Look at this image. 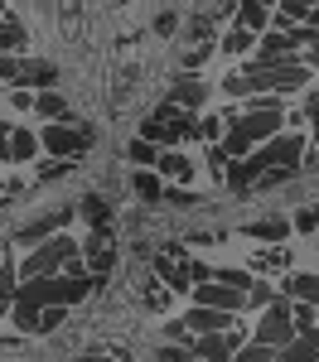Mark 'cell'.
Wrapping results in <instances>:
<instances>
[{
	"label": "cell",
	"mask_w": 319,
	"mask_h": 362,
	"mask_svg": "<svg viewBox=\"0 0 319 362\" xmlns=\"http://www.w3.org/2000/svg\"><path fill=\"white\" fill-rule=\"evenodd\" d=\"M54 271H63V276H87V256L68 232H54L49 242L29 247V256H25V276H54Z\"/></svg>",
	"instance_id": "obj_1"
},
{
	"label": "cell",
	"mask_w": 319,
	"mask_h": 362,
	"mask_svg": "<svg viewBox=\"0 0 319 362\" xmlns=\"http://www.w3.org/2000/svg\"><path fill=\"white\" fill-rule=\"evenodd\" d=\"M242 160H247V169H252V189H257V179L271 165H300V160H305V140H300V136H281V131H276L271 140H261L257 150L242 155Z\"/></svg>",
	"instance_id": "obj_2"
},
{
	"label": "cell",
	"mask_w": 319,
	"mask_h": 362,
	"mask_svg": "<svg viewBox=\"0 0 319 362\" xmlns=\"http://www.w3.org/2000/svg\"><path fill=\"white\" fill-rule=\"evenodd\" d=\"M257 338H261V343H271V348H286L290 338H295V314H290V295H286V290L266 305V319L257 324Z\"/></svg>",
	"instance_id": "obj_3"
},
{
	"label": "cell",
	"mask_w": 319,
	"mask_h": 362,
	"mask_svg": "<svg viewBox=\"0 0 319 362\" xmlns=\"http://www.w3.org/2000/svg\"><path fill=\"white\" fill-rule=\"evenodd\" d=\"M39 140H44V150H49V155H63V160H78V155L92 150V136L78 131V126H68V121H49Z\"/></svg>",
	"instance_id": "obj_4"
},
{
	"label": "cell",
	"mask_w": 319,
	"mask_h": 362,
	"mask_svg": "<svg viewBox=\"0 0 319 362\" xmlns=\"http://www.w3.org/2000/svg\"><path fill=\"white\" fill-rule=\"evenodd\" d=\"M194 305H218V309L242 314V309H252V295L237 290V285H228V280H199V285H194Z\"/></svg>",
	"instance_id": "obj_5"
},
{
	"label": "cell",
	"mask_w": 319,
	"mask_h": 362,
	"mask_svg": "<svg viewBox=\"0 0 319 362\" xmlns=\"http://www.w3.org/2000/svg\"><path fill=\"white\" fill-rule=\"evenodd\" d=\"M68 208H54V213H39V218H29L25 227H15V247H39V242H49L54 232L68 227Z\"/></svg>",
	"instance_id": "obj_6"
},
{
	"label": "cell",
	"mask_w": 319,
	"mask_h": 362,
	"mask_svg": "<svg viewBox=\"0 0 319 362\" xmlns=\"http://www.w3.org/2000/svg\"><path fill=\"white\" fill-rule=\"evenodd\" d=\"M83 256H87V271H92V276H107V271H112V261H116L112 232H107V227H97V232L83 242Z\"/></svg>",
	"instance_id": "obj_7"
},
{
	"label": "cell",
	"mask_w": 319,
	"mask_h": 362,
	"mask_svg": "<svg viewBox=\"0 0 319 362\" xmlns=\"http://www.w3.org/2000/svg\"><path fill=\"white\" fill-rule=\"evenodd\" d=\"M155 276L170 285L174 295H194V271H189V256L170 261V256H155Z\"/></svg>",
	"instance_id": "obj_8"
},
{
	"label": "cell",
	"mask_w": 319,
	"mask_h": 362,
	"mask_svg": "<svg viewBox=\"0 0 319 362\" xmlns=\"http://www.w3.org/2000/svg\"><path fill=\"white\" fill-rule=\"evenodd\" d=\"M184 324H189L194 334H218V329H232V324H237V314H232V309H218V305H199Z\"/></svg>",
	"instance_id": "obj_9"
},
{
	"label": "cell",
	"mask_w": 319,
	"mask_h": 362,
	"mask_svg": "<svg viewBox=\"0 0 319 362\" xmlns=\"http://www.w3.org/2000/svg\"><path fill=\"white\" fill-rule=\"evenodd\" d=\"M54 78H58V68L49 58H29V63H20V73H15L20 87H54Z\"/></svg>",
	"instance_id": "obj_10"
},
{
	"label": "cell",
	"mask_w": 319,
	"mask_h": 362,
	"mask_svg": "<svg viewBox=\"0 0 319 362\" xmlns=\"http://www.w3.org/2000/svg\"><path fill=\"white\" fill-rule=\"evenodd\" d=\"M237 25H247L252 34H266V29L276 25V15H271L261 0H242V5H237Z\"/></svg>",
	"instance_id": "obj_11"
},
{
	"label": "cell",
	"mask_w": 319,
	"mask_h": 362,
	"mask_svg": "<svg viewBox=\"0 0 319 362\" xmlns=\"http://www.w3.org/2000/svg\"><path fill=\"white\" fill-rule=\"evenodd\" d=\"M155 169H160L165 179H174V184H189V179H194V160L179 155V150H165V155L155 160Z\"/></svg>",
	"instance_id": "obj_12"
},
{
	"label": "cell",
	"mask_w": 319,
	"mask_h": 362,
	"mask_svg": "<svg viewBox=\"0 0 319 362\" xmlns=\"http://www.w3.org/2000/svg\"><path fill=\"white\" fill-rule=\"evenodd\" d=\"M39 150H44V140L34 136V131H25V126H15V136H10V160H15V165H29Z\"/></svg>",
	"instance_id": "obj_13"
},
{
	"label": "cell",
	"mask_w": 319,
	"mask_h": 362,
	"mask_svg": "<svg viewBox=\"0 0 319 362\" xmlns=\"http://www.w3.org/2000/svg\"><path fill=\"white\" fill-rule=\"evenodd\" d=\"M170 102H179V107H189V112H194V107L208 102V83H199V78H179L174 92H170Z\"/></svg>",
	"instance_id": "obj_14"
},
{
	"label": "cell",
	"mask_w": 319,
	"mask_h": 362,
	"mask_svg": "<svg viewBox=\"0 0 319 362\" xmlns=\"http://www.w3.org/2000/svg\"><path fill=\"white\" fill-rule=\"evenodd\" d=\"M281 290H286L290 300H310V305H319V276H310V271H300V276L290 271Z\"/></svg>",
	"instance_id": "obj_15"
},
{
	"label": "cell",
	"mask_w": 319,
	"mask_h": 362,
	"mask_svg": "<svg viewBox=\"0 0 319 362\" xmlns=\"http://www.w3.org/2000/svg\"><path fill=\"white\" fill-rule=\"evenodd\" d=\"M281 358H286V362H310V358H319V338L315 334H295L286 348H281Z\"/></svg>",
	"instance_id": "obj_16"
},
{
	"label": "cell",
	"mask_w": 319,
	"mask_h": 362,
	"mask_svg": "<svg viewBox=\"0 0 319 362\" xmlns=\"http://www.w3.org/2000/svg\"><path fill=\"white\" fill-rule=\"evenodd\" d=\"M261 34H252L247 25H232L228 34H223V54H232V58H242V54H252V44H257Z\"/></svg>",
	"instance_id": "obj_17"
},
{
	"label": "cell",
	"mask_w": 319,
	"mask_h": 362,
	"mask_svg": "<svg viewBox=\"0 0 319 362\" xmlns=\"http://www.w3.org/2000/svg\"><path fill=\"white\" fill-rule=\"evenodd\" d=\"M194 353H199V358H232L237 348L228 343V329H218V334H203L199 343H194Z\"/></svg>",
	"instance_id": "obj_18"
},
{
	"label": "cell",
	"mask_w": 319,
	"mask_h": 362,
	"mask_svg": "<svg viewBox=\"0 0 319 362\" xmlns=\"http://www.w3.org/2000/svg\"><path fill=\"white\" fill-rule=\"evenodd\" d=\"M286 266H290V251L281 247V242H271L266 251L252 256V271H286Z\"/></svg>",
	"instance_id": "obj_19"
},
{
	"label": "cell",
	"mask_w": 319,
	"mask_h": 362,
	"mask_svg": "<svg viewBox=\"0 0 319 362\" xmlns=\"http://www.w3.org/2000/svg\"><path fill=\"white\" fill-rule=\"evenodd\" d=\"M34 112L49 116V121H68V102H63L58 92H49V87H44V92L34 97Z\"/></svg>",
	"instance_id": "obj_20"
},
{
	"label": "cell",
	"mask_w": 319,
	"mask_h": 362,
	"mask_svg": "<svg viewBox=\"0 0 319 362\" xmlns=\"http://www.w3.org/2000/svg\"><path fill=\"white\" fill-rule=\"evenodd\" d=\"M247 232H252V237H261V242H286L290 223H286V218H261V223H252Z\"/></svg>",
	"instance_id": "obj_21"
},
{
	"label": "cell",
	"mask_w": 319,
	"mask_h": 362,
	"mask_svg": "<svg viewBox=\"0 0 319 362\" xmlns=\"http://www.w3.org/2000/svg\"><path fill=\"white\" fill-rule=\"evenodd\" d=\"M319 305H310V300H290V314H295V334H315V324H319Z\"/></svg>",
	"instance_id": "obj_22"
},
{
	"label": "cell",
	"mask_w": 319,
	"mask_h": 362,
	"mask_svg": "<svg viewBox=\"0 0 319 362\" xmlns=\"http://www.w3.org/2000/svg\"><path fill=\"white\" fill-rule=\"evenodd\" d=\"M20 44H25V25L5 15V20H0V54H10V49H20Z\"/></svg>",
	"instance_id": "obj_23"
},
{
	"label": "cell",
	"mask_w": 319,
	"mask_h": 362,
	"mask_svg": "<svg viewBox=\"0 0 319 362\" xmlns=\"http://www.w3.org/2000/svg\"><path fill=\"white\" fill-rule=\"evenodd\" d=\"M295 169H300V165H271L257 179V189H281V184H290V179H295Z\"/></svg>",
	"instance_id": "obj_24"
},
{
	"label": "cell",
	"mask_w": 319,
	"mask_h": 362,
	"mask_svg": "<svg viewBox=\"0 0 319 362\" xmlns=\"http://www.w3.org/2000/svg\"><path fill=\"white\" fill-rule=\"evenodd\" d=\"M63 309L68 305H44L39 309V329H34V334H54L58 324H63Z\"/></svg>",
	"instance_id": "obj_25"
},
{
	"label": "cell",
	"mask_w": 319,
	"mask_h": 362,
	"mask_svg": "<svg viewBox=\"0 0 319 362\" xmlns=\"http://www.w3.org/2000/svg\"><path fill=\"white\" fill-rule=\"evenodd\" d=\"M83 213H87V223H92V227H107V218H112V208H107L102 198H87Z\"/></svg>",
	"instance_id": "obj_26"
},
{
	"label": "cell",
	"mask_w": 319,
	"mask_h": 362,
	"mask_svg": "<svg viewBox=\"0 0 319 362\" xmlns=\"http://www.w3.org/2000/svg\"><path fill=\"white\" fill-rule=\"evenodd\" d=\"M145 309H155V314H160V309H170V285H165V280L145 290Z\"/></svg>",
	"instance_id": "obj_27"
},
{
	"label": "cell",
	"mask_w": 319,
	"mask_h": 362,
	"mask_svg": "<svg viewBox=\"0 0 319 362\" xmlns=\"http://www.w3.org/2000/svg\"><path fill=\"white\" fill-rule=\"evenodd\" d=\"M131 160H136V165H155L160 155H155V145L141 136V140H131Z\"/></svg>",
	"instance_id": "obj_28"
},
{
	"label": "cell",
	"mask_w": 319,
	"mask_h": 362,
	"mask_svg": "<svg viewBox=\"0 0 319 362\" xmlns=\"http://www.w3.org/2000/svg\"><path fill=\"white\" fill-rule=\"evenodd\" d=\"M242 358H247V362H266V358H276V348L257 338V343H242Z\"/></svg>",
	"instance_id": "obj_29"
},
{
	"label": "cell",
	"mask_w": 319,
	"mask_h": 362,
	"mask_svg": "<svg viewBox=\"0 0 319 362\" xmlns=\"http://www.w3.org/2000/svg\"><path fill=\"white\" fill-rule=\"evenodd\" d=\"M223 87H228L232 97H252V73H232Z\"/></svg>",
	"instance_id": "obj_30"
},
{
	"label": "cell",
	"mask_w": 319,
	"mask_h": 362,
	"mask_svg": "<svg viewBox=\"0 0 319 362\" xmlns=\"http://www.w3.org/2000/svg\"><path fill=\"white\" fill-rule=\"evenodd\" d=\"M247 295H252V309H266V305H271V300H276V290H271V285H266V280H257V285H252V290H247Z\"/></svg>",
	"instance_id": "obj_31"
},
{
	"label": "cell",
	"mask_w": 319,
	"mask_h": 362,
	"mask_svg": "<svg viewBox=\"0 0 319 362\" xmlns=\"http://www.w3.org/2000/svg\"><path fill=\"white\" fill-rule=\"evenodd\" d=\"M295 232H319V208H305V213H295Z\"/></svg>",
	"instance_id": "obj_32"
},
{
	"label": "cell",
	"mask_w": 319,
	"mask_h": 362,
	"mask_svg": "<svg viewBox=\"0 0 319 362\" xmlns=\"http://www.w3.org/2000/svg\"><path fill=\"white\" fill-rule=\"evenodd\" d=\"M213 280H228V285H237V290H252V285H257V280L247 276V271H218Z\"/></svg>",
	"instance_id": "obj_33"
},
{
	"label": "cell",
	"mask_w": 319,
	"mask_h": 362,
	"mask_svg": "<svg viewBox=\"0 0 319 362\" xmlns=\"http://www.w3.org/2000/svg\"><path fill=\"white\" fill-rule=\"evenodd\" d=\"M136 194H145V198H160L165 189H160V179H150V174H136Z\"/></svg>",
	"instance_id": "obj_34"
},
{
	"label": "cell",
	"mask_w": 319,
	"mask_h": 362,
	"mask_svg": "<svg viewBox=\"0 0 319 362\" xmlns=\"http://www.w3.org/2000/svg\"><path fill=\"white\" fill-rule=\"evenodd\" d=\"M15 73H20V63L10 54H0V83H15Z\"/></svg>",
	"instance_id": "obj_35"
},
{
	"label": "cell",
	"mask_w": 319,
	"mask_h": 362,
	"mask_svg": "<svg viewBox=\"0 0 319 362\" xmlns=\"http://www.w3.org/2000/svg\"><path fill=\"white\" fill-rule=\"evenodd\" d=\"M300 112H305V121H319V92H305V107Z\"/></svg>",
	"instance_id": "obj_36"
},
{
	"label": "cell",
	"mask_w": 319,
	"mask_h": 362,
	"mask_svg": "<svg viewBox=\"0 0 319 362\" xmlns=\"http://www.w3.org/2000/svg\"><path fill=\"white\" fill-rule=\"evenodd\" d=\"M10 136H15V126L0 121V160H10Z\"/></svg>",
	"instance_id": "obj_37"
},
{
	"label": "cell",
	"mask_w": 319,
	"mask_h": 362,
	"mask_svg": "<svg viewBox=\"0 0 319 362\" xmlns=\"http://www.w3.org/2000/svg\"><path fill=\"white\" fill-rule=\"evenodd\" d=\"M199 136L203 140H218V121H213V116H208V121H199Z\"/></svg>",
	"instance_id": "obj_38"
},
{
	"label": "cell",
	"mask_w": 319,
	"mask_h": 362,
	"mask_svg": "<svg viewBox=\"0 0 319 362\" xmlns=\"http://www.w3.org/2000/svg\"><path fill=\"white\" fill-rule=\"evenodd\" d=\"M208 54H213V44H203V49H194V54H189V63H184V68H199V63H203V58H208Z\"/></svg>",
	"instance_id": "obj_39"
},
{
	"label": "cell",
	"mask_w": 319,
	"mask_h": 362,
	"mask_svg": "<svg viewBox=\"0 0 319 362\" xmlns=\"http://www.w3.org/2000/svg\"><path fill=\"white\" fill-rule=\"evenodd\" d=\"M165 198H170V203H179V208H189V203H194V194H184V189H170Z\"/></svg>",
	"instance_id": "obj_40"
},
{
	"label": "cell",
	"mask_w": 319,
	"mask_h": 362,
	"mask_svg": "<svg viewBox=\"0 0 319 362\" xmlns=\"http://www.w3.org/2000/svg\"><path fill=\"white\" fill-rule=\"evenodd\" d=\"M155 34H174V15H160L155 20Z\"/></svg>",
	"instance_id": "obj_41"
},
{
	"label": "cell",
	"mask_w": 319,
	"mask_h": 362,
	"mask_svg": "<svg viewBox=\"0 0 319 362\" xmlns=\"http://www.w3.org/2000/svg\"><path fill=\"white\" fill-rule=\"evenodd\" d=\"M189 39H208V20H194L189 25Z\"/></svg>",
	"instance_id": "obj_42"
},
{
	"label": "cell",
	"mask_w": 319,
	"mask_h": 362,
	"mask_svg": "<svg viewBox=\"0 0 319 362\" xmlns=\"http://www.w3.org/2000/svg\"><path fill=\"white\" fill-rule=\"evenodd\" d=\"M305 25H315V29H319V5H315V10H310V20H305Z\"/></svg>",
	"instance_id": "obj_43"
},
{
	"label": "cell",
	"mask_w": 319,
	"mask_h": 362,
	"mask_svg": "<svg viewBox=\"0 0 319 362\" xmlns=\"http://www.w3.org/2000/svg\"><path fill=\"white\" fill-rule=\"evenodd\" d=\"M315 145H319V121H315Z\"/></svg>",
	"instance_id": "obj_44"
},
{
	"label": "cell",
	"mask_w": 319,
	"mask_h": 362,
	"mask_svg": "<svg viewBox=\"0 0 319 362\" xmlns=\"http://www.w3.org/2000/svg\"><path fill=\"white\" fill-rule=\"evenodd\" d=\"M0 20H5V5H0Z\"/></svg>",
	"instance_id": "obj_45"
},
{
	"label": "cell",
	"mask_w": 319,
	"mask_h": 362,
	"mask_svg": "<svg viewBox=\"0 0 319 362\" xmlns=\"http://www.w3.org/2000/svg\"><path fill=\"white\" fill-rule=\"evenodd\" d=\"M315 338H319V324H315Z\"/></svg>",
	"instance_id": "obj_46"
},
{
	"label": "cell",
	"mask_w": 319,
	"mask_h": 362,
	"mask_svg": "<svg viewBox=\"0 0 319 362\" xmlns=\"http://www.w3.org/2000/svg\"><path fill=\"white\" fill-rule=\"evenodd\" d=\"M261 5H271V0H261Z\"/></svg>",
	"instance_id": "obj_47"
}]
</instances>
